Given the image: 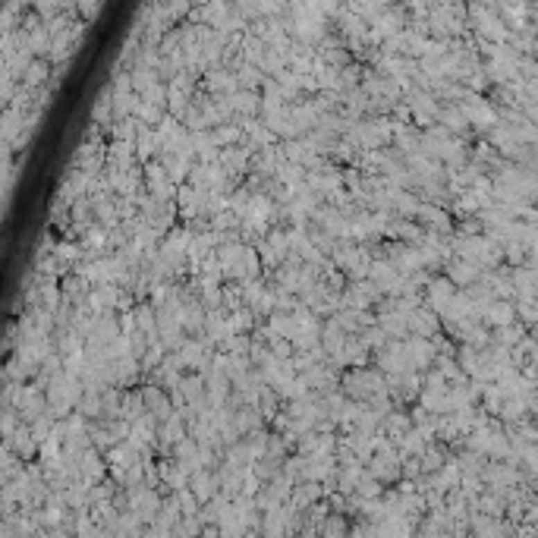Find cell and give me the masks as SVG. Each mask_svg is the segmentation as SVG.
I'll list each match as a JSON object with an SVG mask.
<instances>
[{"label":"cell","instance_id":"obj_1","mask_svg":"<svg viewBox=\"0 0 538 538\" xmlns=\"http://www.w3.org/2000/svg\"><path fill=\"white\" fill-rule=\"evenodd\" d=\"M142 177H145V186H148V192L155 198H161V202H171L173 196L180 192V186L173 183L171 177H167V171H164L161 161H148L142 167Z\"/></svg>","mask_w":538,"mask_h":538},{"label":"cell","instance_id":"obj_2","mask_svg":"<svg viewBox=\"0 0 538 538\" xmlns=\"http://www.w3.org/2000/svg\"><path fill=\"white\" fill-rule=\"evenodd\" d=\"M419 390L416 372H403V375H388V394L390 400H413V394Z\"/></svg>","mask_w":538,"mask_h":538},{"label":"cell","instance_id":"obj_3","mask_svg":"<svg viewBox=\"0 0 538 538\" xmlns=\"http://www.w3.org/2000/svg\"><path fill=\"white\" fill-rule=\"evenodd\" d=\"M230 107H233V114H236L239 120H249V116H255L261 110V92H243L239 89L236 95L230 98Z\"/></svg>","mask_w":538,"mask_h":538},{"label":"cell","instance_id":"obj_4","mask_svg":"<svg viewBox=\"0 0 538 538\" xmlns=\"http://www.w3.org/2000/svg\"><path fill=\"white\" fill-rule=\"evenodd\" d=\"M406 356L413 368H425L431 362V356H435V347L425 337H413V340H406Z\"/></svg>","mask_w":538,"mask_h":538},{"label":"cell","instance_id":"obj_5","mask_svg":"<svg viewBox=\"0 0 538 538\" xmlns=\"http://www.w3.org/2000/svg\"><path fill=\"white\" fill-rule=\"evenodd\" d=\"M406 321H409V331H416V337H428V334H435V327H437L435 312H428V309H422V306H419L416 312H409V315H406Z\"/></svg>","mask_w":538,"mask_h":538},{"label":"cell","instance_id":"obj_6","mask_svg":"<svg viewBox=\"0 0 538 538\" xmlns=\"http://www.w3.org/2000/svg\"><path fill=\"white\" fill-rule=\"evenodd\" d=\"M406 107L413 110V114H416L422 123H428L431 116H435V98L425 95V92H413V95H409V101H406Z\"/></svg>","mask_w":538,"mask_h":538},{"label":"cell","instance_id":"obj_7","mask_svg":"<svg viewBox=\"0 0 538 538\" xmlns=\"http://www.w3.org/2000/svg\"><path fill=\"white\" fill-rule=\"evenodd\" d=\"M51 76V63L48 60H32V67L26 69V76H22V85L26 89H38V85H44V79Z\"/></svg>","mask_w":538,"mask_h":538},{"label":"cell","instance_id":"obj_8","mask_svg":"<svg viewBox=\"0 0 538 538\" xmlns=\"http://www.w3.org/2000/svg\"><path fill=\"white\" fill-rule=\"evenodd\" d=\"M359 340L365 343L368 349H375V353H378L381 347H388V343H390V340H388V334H384L381 327H378V321H375L372 327H365V331H362V334H359Z\"/></svg>","mask_w":538,"mask_h":538},{"label":"cell","instance_id":"obj_9","mask_svg":"<svg viewBox=\"0 0 538 538\" xmlns=\"http://www.w3.org/2000/svg\"><path fill=\"white\" fill-rule=\"evenodd\" d=\"M227 315H230V324H233V331H236V334H245V331L255 324V312L249 306L236 309V312H227Z\"/></svg>","mask_w":538,"mask_h":538},{"label":"cell","instance_id":"obj_10","mask_svg":"<svg viewBox=\"0 0 538 538\" xmlns=\"http://www.w3.org/2000/svg\"><path fill=\"white\" fill-rule=\"evenodd\" d=\"M76 409H79V416H101V409H104V403H101V394H82V400L76 403Z\"/></svg>","mask_w":538,"mask_h":538},{"label":"cell","instance_id":"obj_11","mask_svg":"<svg viewBox=\"0 0 538 538\" xmlns=\"http://www.w3.org/2000/svg\"><path fill=\"white\" fill-rule=\"evenodd\" d=\"M180 437H183V413L171 416L164 425V441H180Z\"/></svg>","mask_w":538,"mask_h":538},{"label":"cell","instance_id":"obj_12","mask_svg":"<svg viewBox=\"0 0 538 538\" xmlns=\"http://www.w3.org/2000/svg\"><path fill=\"white\" fill-rule=\"evenodd\" d=\"M419 218L428 220V224H441V227L447 224V218H444L437 208H431V205H419Z\"/></svg>","mask_w":538,"mask_h":538},{"label":"cell","instance_id":"obj_13","mask_svg":"<svg viewBox=\"0 0 538 538\" xmlns=\"http://www.w3.org/2000/svg\"><path fill=\"white\" fill-rule=\"evenodd\" d=\"M76 10H79V13H85V16H95L98 10H101V7H98V3H79V7H76Z\"/></svg>","mask_w":538,"mask_h":538}]
</instances>
